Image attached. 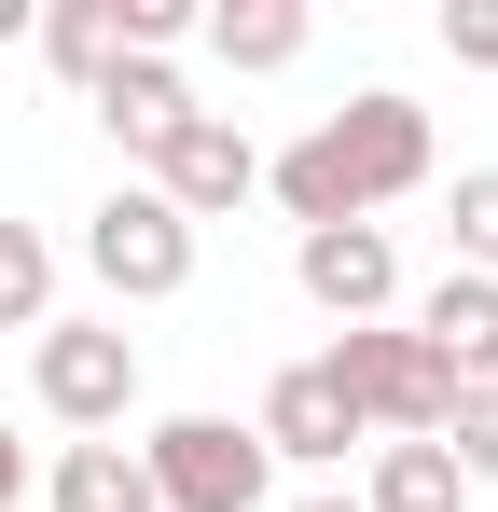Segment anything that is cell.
Returning <instances> with one entry per match:
<instances>
[{
  "label": "cell",
  "instance_id": "44dd1931",
  "mask_svg": "<svg viewBox=\"0 0 498 512\" xmlns=\"http://www.w3.org/2000/svg\"><path fill=\"white\" fill-rule=\"evenodd\" d=\"M291 512H360V499H291Z\"/></svg>",
  "mask_w": 498,
  "mask_h": 512
},
{
  "label": "cell",
  "instance_id": "277c9868",
  "mask_svg": "<svg viewBox=\"0 0 498 512\" xmlns=\"http://www.w3.org/2000/svg\"><path fill=\"white\" fill-rule=\"evenodd\" d=\"M139 471H153V512H263V485H277L263 429H236V416H166L139 443Z\"/></svg>",
  "mask_w": 498,
  "mask_h": 512
},
{
  "label": "cell",
  "instance_id": "9c48e42d",
  "mask_svg": "<svg viewBox=\"0 0 498 512\" xmlns=\"http://www.w3.org/2000/svg\"><path fill=\"white\" fill-rule=\"evenodd\" d=\"M402 333L429 346L457 388H485V374H498V277H457V263H443V277H429V305H415Z\"/></svg>",
  "mask_w": 498,
  "mask_h": 512
},
{
  "label": "cell",
  "instance_id": "ffe728a7",
  "mask_svg": "<svg viewBox=\"0 0 498 512\" xmlns=\"http://www.w3.org/2000/svg\"><path fill=\"white\" fill-rule=\"evenodd\" d=\"M28 28H42V0H0V42H28Z\"/></svg>",
  "mask_w": 498,
  "mask_h": 512
},
{
  "label": "cell",
  "instance_id": "2e32d148",
  "mask_svg": "<svg viewBox=\"0 0 498 512\" xmlns=\"http://www.w3.org/2000/svg\"><path fill=\"white\" fill-rule=\"evenodd\" d=\"M443 236H457V277H498V167H457Z\"/></svg>",
  "mask_w": 498,
  "mask_h": 512
},
{
  "label": "cell",
  "instance_id": "5b68a950",
  "mask_svg": "<svg viewBox=\"0 0 498 512\" xmlns=\"http://www.w3.org/2000/svg\"><path fill=\"white\" fill-rule=\"evenodd\" d=\"M83 263H97L111 305H166V291H194V222L166 208L153 180H125V194L83 208Z\"/></svg>",
  "mask_w": 498,
  "mask_h": 512
},
{
  "label": "cell",
  "instance_id": "6da1fadb",
  "mask_svg": "<svg viewBox=\"0 0 498 512\" xmlns=\"http://www.w3.org/2000/svg\"><path fill=\"white\" fill-rule=\"evenodd\" d=\"M415 180H429V111H415L402 84H360L346 111H319V125L263 167V194L291 208V236H319V222H374V208H402Z\"/></svg>",
  "mask_w": 498,
  "mask_h": 512
},
{
  "label": "cell",
  "instance_id": "ac0fdd59",
  "mask_svg": "<svg viewBox=\"0 0 498 512\" xmlns=\"http://www.w3.org/2000/svg\"><path fill=\"white\" fill-rule=\"evenodd\" d=\"M443 56H457V70H498V0H457V14H443Z\"/></svg>",
  "mask_w": 498,
  "mask_h": 512
},
{
  "label": "cell",
  "instance_id": "ba28073f",
  "mask_svg": "<svg viewBox=\"0 0 498 512\" xmlns=\"http://www.w3.org/2000/svg\"><path fill=\"white\" fill-rule=\"evenodd\" d=\"M263 457H291V471H332V457H346V443H374V429H360V402H346V388H332V360H291V374H277V388H263Z\"/></svg>",
  "mask_w": 498,
  "mask_h": 512
},
{
  "label": "cell",
  "instance_id": "4fadbf2b",
  "mask_svg": "<svg viewBox=\"0 0 498 512\" xmlns=\"http://www.w3.org/2000/svg\"><path fill=\"white\" fill-rule=\"evenodd\" d=\"M28 42L56 56V84H83V97H97L111 70H125V0H56V14H42Z\"/></svg>",
  "mask_w": 498,
  "mask_h": 512
},
{
  "label": "cell",
  "instance_id": "3957f363",
  "mask_svg": "<svg viewBox=\"0 0 498 512\" xmlns=\"http://www.w3.org/2000/svg\"><path fill=\"white\" fill-rule=\"evenodd\" d=\"M28 388H42L56 429L111 443V429L139 416V346L111 333V319H42V333H28Z\"/></svg>",
  "mask_w": 498,
  "mask_h": 512
},
{
  "label": "cell",
  "instance_id": "8fae6325",
  "mask_svg": "<svg viewBox=\"0 0 498 512\" xmlns=\"http://www.w3.org/2000/svg\"><path fill=\"white\" fill-rule=\"evenodd\" d=\"M360 512H471V471H457L443 443H374V471H360Z\"/></svg>",
  "mask_w": 498,
  "mask_h": 512
},
{
  "label": "cell",
  "instance_id": "9a60e30c",
  "mask_svg": "<svg viewBox=\"0 0 498 512\" xmlns=\"http://www.w3.org/2000/svg\"><path fill=\"white\" fill-rule=\"evenodd\" d=\"M42 319H56V236L0 222V333H42Z\"/></svg>",
  "mask_w": 498,
  "mask_h": 512
},
{
  "label": "cell",
  "instance_id": "8992f818",
  "mask_svg": "<svg viewBox=\"0 0 498 512\" xmlns=\"http://www.w3.org/2000/svg\"><path fill=\"white\" fill-rule=\"evenodd\" d=\"M153 194L180 208V222H222V208H249V194H263L249 125H236V111H180V125L153 139Z\"/></svg>",
  "mask_w": 498,
  "mask_h": 512
},
{
  "label": "cell",
  "instance_id": "52a82bcc",
  "mask_svg": "<svg viewBox=\"0 0 498 512\" xmlns=\"http://www.w3.org/2000/svg\"><path fill=\"white\" fill-rule=\"evenodd\" d=\"M291 277H305V305H319L332 333H360V319L402 305V250H388V222H319V236H291Z\"/></svg>",
  "mask_w": 498,
  "mask_h": 512
},
{
  "label": "cell",
  "instance_id": "7a4b0ae2",
  "mask_svg": "<svg viewBox=\"0 0 498 512\" xmlns=\"http://www.w3.org/2000/svg\"><path fill=\"white\" fill-rule=\"evenodd\" d=\"M332 388L360 402V429L374 443H443V416H457V374L429 360V346L402 333V319H360V333H332Z\"/></svg>",
  "mask_w": 498,
  "mask_h": 512
},
{
  "label": "cell",
  "instance_id": "d6986e66",
  "mask_svg": "<svg viewBox=\"0 0 498 512\" xmlns=\"http://www.w3.org/2000/svg\"><path fill=\"white\" fill-rule=\"evenodd\" d=\"M28 499V443H14V416H0V512Z\"/></svg>",
  "mask_w": 498,
  "mask_h": 512
},
{
  "label": "cell",
  "instance_id": "30bf717a",
  "mask_svg": "<svg viewBox=\"0 0 498 512\" xmlns=\"http://www.w3.org/2000/svg\"><path fill=\"white\" fill-rule=\"evenodd\" d=\"M83 111H97V125H111V139H125V153H153L166 125H180V111H194V84H180V70H166V56H125V70H111V84L83 97Z\"/></svg>",
  "mask_w": 498,
  "mask_h": 512
},
{
  "label": "cell",
  "instance_id": "5bb4252c",
  "mask_svg": "<svg viewBox=\"0 0 498 512\" xmlns=\"http://www.w3.org/2000/svg\"><path fill=\"white\" fill-rule=\"evenodd\" d=\"M42 499L56 512H153V471H139V443H70L42 471Z\"/></svg>",
  "mask_w": 498,
  "mask_h": 512
},
{
  "label": "cell",
  "instance_id": "e0dca14e",
  "mask_svg": "<svg viewBox=\"0 0 498 512\" xmlns=\"http://www.w3.org/2000/svg\"><path fill=\"white\" fill-rule=\"evenodd\" d=\"M443 457H457L471 485H498V374H485V388H457V416H443Z\"/></svg>",
  "mask_w": 498,
  "mask_h": 512
},
{
  "label": "cell",
  "instance_id": "7c38bea8",
  "mask_svg": "<svg viewBox=\"0 0 498 512\" xmlns=\"http://www.w3.org/2000/svg\"><path fill=\"white\" fill-rule=\"evenodd\" d=\"M194 42L222 70H291L305 56V0H222V14H194Z\"/></svg>",
  "mask_w": 498,
  "mask_h": 512
}]
</instances>
